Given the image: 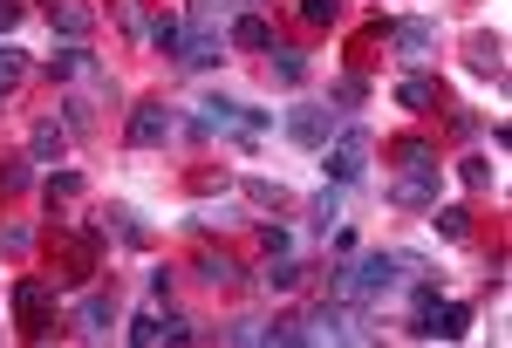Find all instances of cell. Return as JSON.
I'll return each instance as SVG.
<instances>
[{"label":"cell","instance_id":"6da1fadb","mask_svg":"<svg viewBox=\"0 0 512 348\" xmlns=\"http://www.w3.org/2000/svg\"><path fill=\"white\" fill-rule=\"evenodd\" d=\"M48 76L76 82L89 103H110V96H117V76H110V69H103V62H96V55H89L82 41H62V48L48 55Z\"/></svg>","mask_w":512,"mask_h":348},{"label":"cell","instance_id":"7a4b0ae2","mask_svg":"<svg viewBox=\"0 0 512 348\" xmlns=\"http://www.w3.org/2000/svg\"><path fill=\"white\" fill-rule=\"evenodd\" d=\"M369 130L362 123H342L335 137H328V171H335V185H362V171H369Z\"/></svg>","mask_w":512,"mask_h":348},{"label":"cell","instance_id":"3957f363","mask_svg":"<svg viewBox=\"0 0 512 348\" xmlns=\"http://www.w3.org/2000/svg\"><path fill=\"white\" fill-rule=\"evenodd\" d=\"M178 137H185V116L171 103H137L130 110V144L137 151H158V144H178Z\"/></svg>","mask_w":512,"mask_h":348},{"label":"cell","instance_id":"277c9868","mask_svg":"<svg viewBox=\"0 0 512 348\" xmlns=\"http://www.w3.org/2000/svg\"><path fill=\"white\" fill-rule=\"evenodd\" d=\"M14 321H21V335H55V287L48 280H14Z\"/></svg>","mask_w":512,"mask_h":348},{"label":"cell","instance_id":"5b68a950","mask_svg":"<svg viewBox=\"0 0 512 348\" xmlns=\"http://www.w3.org/2000/svg\"><path fill=\"white\" fill-rule=\"evenodd\" d=\"M335 130H342V116L328 110V103H294V110H287V137H294L301 151H328Z\"/></svg>","mask_w":512,"mask_h":348},{"label":"cell","instance_id":"8992f818","mask_svg":"<svg viewBox=\"0 0 512 348\" xmlns=\"http://www.w3.org/2000/svg\"><path fill=\"white\" fill-rule=\"evenodd\" d=\"M390 48H396L403 69H431V62H437V28H431V21H396Z\"/></svg>","mask_w":512,"mask_h":348},{"label":"cell","instance_id":"52a82bcc","mask_svg":"<svg viewBox=\"0 0 512 348\" xmlns=\"http://www.w3.org/2000/svg\"><path fill=\"white\" fill-rule=\"evenodd\" d=\"M390 205H403V212H431L437 205V171H396L390 178Z\"/></svg>","mask_w":512,"mask_h":348},{"label":"cell","instance_id":"ba28073f","mask_svg":"<svg viewBox=\"0 0 512 348\" xmlns=\"http://www.w3.org/2000/svg\"><path fill=\"white\" fill-rule=\"evenodd\" d=\"M48 28L62 41H89L96 35V7L89 0H48Z\"/></svg>","mask_w":512,"mask_h":348},{"label":"cell","instance_id":"9c48e42d","mask_svg":"<svg viewBox=\"0 0 512 348\" xmlns=\"http://www.w3.org/2000/svg\"><path fill=\"white\" fill-rule=\"evenodd\" d=\"M69 144H76V137L62 130V116H41L35 130H28V157H35V164H62Z\"/></svg>","mask_w":512,"mask_h":348},{"label":"cell","instance_id":"30bf717a","mask_svg":"<svg viewBox=\"0 0 512 348\" xmlns=\"http://www.w3.org/2000/svg\"><path fill=\"white\" fill-rule=\"evenodd\" d=\"M226 35H233V48H274V21L267 14H239Z\"/></svg>","mask_w":512,"mask_h":348},{"label":"cell","instance_id":"8fae6325","mask_svg":"<svg viewBox=\"0 0 512 348\" xmlns=\"http://www.w3.org/2000/svg\"><path fill=\"white\" fill-rule=\"evenodd\" d=\"M144 35H151V48H158V55H171V62L185 55V21H178V14H158Z\"/></svg>","mask_w":512,"mask_h":348},{"label":"cell","instance_id":"7c38bea8","mask_svg":"<svg viewBox=\"0 0 512 348\" xmlns=\"http://www.w3.org/2000/svg\"><path fill=\"white\" fill-rule=\"evenodd\" d=\"M274 82L280 89H301V82H308V55L287 48V41H274Z\"/></svg>","mask_w":512,"mask_h":348},{"label":"cell","instance_id":"4fadbf2b","mask_svg":"<svg viewBox=\"0 0 512 348\" xmlns=\"http://www.w3.org/2000/svg\"><path fill=\"white\" fill-rule=\"evenodd\" d=\"M76 314H82V328H89V335H110V328H117V294H89Z\"/></svg>","mask_w":512,"mask_h":348},{"label":"cell","instance_id":"5bb4252c","mask_svg":"<svg viewBox=\"0 0 512 348\" xmlns=\"http://www.w3.org/2000/svg\"><path fill=\"white\" fill-rule=\"evenodd\" d=\"M472 69L478 76H506V48H499V35H472Z\"/></svg>","mask_w":512,"mask_h":348},{"label":"cell","instance_id":"9a60e30c","mask_svg":"<svg viewBox=\"0 0 512 348\" xmlns=\"http://www.w3.org/2000/svg\"><path fill=\"white\" fill-rule=\"evenodd\" d=\"M35 185V157H0V198L28 192Z\"/></svg>","mask_w":512,"mask_h":348},{"label":"cell","instance_id":"2e32d148","mask_svg":"<svg viewBox=\"0 0 512 348\" xmlns=\"http://www.w3.org/2000/svg\"><path fill=\"white\" fill-rule=\"evenodd\" d=\"M369 103V76H335V89H328V110H362Z\"/></svg>","mask_w":512,"mask_h":348},{"label":"cell","instance_id":"e0dca14e","mask_svg":"<svg viewBox=\"0 0 512 348\" xmlns=\"http://www.w3.org/2000/svg\"><path fill=\"white\" fill-rule=\"evenodd\" d=\"M396 171H437V144H424V137H403V144H396Z\"/></svg>","mask_w":512,"mask_h":348},{"label":"cell","instance_id":"ac0fdd59","mask_svg":"<svg viewBox=\"0 0 512 348\" xmlns=\"http://www.w3.org/2000/svg\"><path fill=\"white\" fill-rule=\"evenodd\" d=\"M260 280H267V294H294V287H301V267H294L287 253H267V273H260Z\"/></svg>","mask_w":512,"mask_h":348},{"label":"cell","instance_id":"d6986e66","mask_svg":"<svg viewBox=\"0 0 512 348\" xmlns=\"http://www.w3.org/2000/svg\"><path fill=\"white\" fill-rule=\"evenodd\" d=\"M396 103H403V110H431V103H437V82L431 76H403V82H396Z\"/></svg>","mask_w":512,"mask_h":348},{"label":"cell","instance_id":"ffe728a7","mask_svg":"<svg viewBox=\"0 0 512 348\" xmlns=\"http://www.w3.org/2000/svg\"><path fill=\"white\" fill-rule=\"evenodd\" d=\"M342 14H349V0H301V21L308 28H342Z\"/></svg>","mask_w":512,"mask_h":348},{"label":"cell","instance_id":"44dd1931","mask_svg":"<svg viewBox=\"0 0 512 348\" xmlns=\"http://www.w3.org/2000/svg\"><path fill=\"white\" fill-rule=\"evenodd\" d=\"M431 226L444 232V239H465V232H472V212H465V205H431Z\"/></svg>","mask_w":512,"mask_h":348},{"label":"cell","instance_id":"7402d4cb","mask_svg":"<svg viewBox=\"0 0 512 348\" xmlns=\"http://www.w3.org/2000/svg\"><path fill=\"white\" fill-rule=\"evenodd\" d=\"M41 192H48V205H76V198H82V171H48Z\"/></svg>","mask_w":512,"mask_h":348},{"label":"cell","instance_id":"603a6c76","mask_svg":"<svg viewBox=\"0 0 512 348\" xmlns=\"http://www.w3.org/2000/svg\"><path fill=\"white\" fill-rule=\"evenodd\" d=\"M96 103H89V96H69V103H62V130H69V137H89V130H96Z\"/></svg>","mask_w":512,"mask_h":348},{"label":"cell","instance_id":"cb8c5ba5","mask_svg":"<svg viewBox=\"0 0 512 348\" xmlns=\"http://www.w3.org/2000/svg\"><path fill=\"white\" fill-rule=\"evenodd\" d=\"M198 273H205L212 287H233V280H239V260H233V253H205V260H198Z\"/></svg>","mask_w":512,"mask_h":348},{"label":"cell","instance_id":"d4e9b609","mask_svg":"<svg viewBox=\"0 0 512 348\" xmlns=\"http://www.w3.org/2000/svg\"><path fill=\"white\" fill-rule=\"evenodd\" d=\"M21 76H28L21 48H7V41H0V96H7V89H21Z\"/></svg>","mask_w":512,"mask_h":348},{"label":"cell","instance_id":"484cf974","mask_svg":"<svg viewBox=\"0 0 512 348\" xmlns=\"http://www.w3.org/2000/svg\"><path fill=\"white\" fill-rule=\"evenodd\" d=\"M267 342H308V321H301V314H280V321H267Z\"/></svg>","mask_w":512,"mask_h":348},{"label":"cell","instance_id":"4316f807","mask_svg":"<svg viewBox=\"0 0 512 348\" xmlns=\"http://www.w3.org/2000/svg\"><path fill=\"white\" fill-rule=\"evenodd\" d=\"M342 192H349V185H335V192H321V198H315V226H321V232L342 226Z\"/></svg>","mask_w":512,"mask_h":348},{"label":"cell","instance_id":"83f0119b","mask_svg":"<svg viewBox=\"0 0 512 348\" xmlns=\"http://www.w3.org/2000/svg\"><path fill=\"white\" fill-rule=\"evenodd\" d=\"M130 342H137V348L164 342V314H137V321H130Z\"/></svg>","mask_w":512,"mask_h":348},{"label":"cell","instance_id":"f1b7e54d","mask_svg":"<svg viewBox=\"0 0 512 348\" xmlns=\"http://www.w3.org/2000/svg\"><path fill=\"white\" fill-rule=\"evenodd\" d=\"M458 178H465L472 192H492V164H485V157H465V164H458Z\"/></svg>","mask_w":512,"mask_h":348},{"label":"cell","instance_id":"f546056e","mask_svg":"<svg viewBox=\"0 0 512 348\" xmlns=\"http://www.w3.org/2000/svg\"><path fill=\"white\" fill-rule=\"evenodd\" d=\"M117 21L130 28V35H144V28H151V21H144V0H117Z\"/></svg>","mask_w":512,"mask_h":348},{"label":"cell","instance_id":"4dcf8cb0","mask_svg":"<svg viewBox=\"0 0 512 348\" xmlns=\"http://www.w3.org/2000/svg\"><path fill=\"white\" fill-rule=\"evenodd\" d=\"M28 246H35L28 226H0V253H28Z\"/></svg>","mask_w":512,"mask_h":348},{"label":"cell","instance_id":"1f68e13d","mask_svg":"<svg viewBox=\"0 0 512 348\" xmlns=\"http://www.w3.org/2000/svg\"><path fill=\"white\" fill-rule=\"evenodd\" d=\"M226 342H267V321H233Z\"/></svg>","mask_w":512,"mask_h":348},{"label":"cell","instance_id":"d6a6232c","mask_svg":"<svg viewBox=\"0 0 512 348\" xmlns=\"http://www.w3.org/2000/svg\"><path fill=\"white\" fill-rule=\"evenodd\" d=\"M21 21H28V7H21V0H0V35H14Z\"/></svg>","mask_w":512,"mask_h":348},{"label":"cell","instance_id":"836d02e7","mask_svg":"<svg viewBox=\"0 0 512 348\" xmlns=\"http://www.w3.org/2000/svg\"><path fill=\"white\" fill-rule=\"evenodd\" d=\"M192 335H198V328L185 321V314H164V342H192Z\"/></svg>","mask_w":512,"mask_h":348},{"label":"cell","instance_id":"e575fe53","mask_svg":"<svg viewBox=\"0 0 512 348\" xmlns=\"http://www.w3.org/2000/svg\"><path fill=\"white\" fill-rule=\"evenodd\" d=\"M260 239H267V253H287V246H294V232H287V226H267Z\"/></svg>","mask_w":512,"mask_h":348},{"label":"cell","instance_id":"d590c367","mask_svg":"<svg viewBox=\"0 0 512 348\" xmlns=\"http://www.w3.org/2000/svg\"><path fill=\"white\" fill-rule=\"evenodd\" d=\"M246 192H253V205H280V198H287V192H280V185H260V178H253Z\"/></svg>","mask_w":512,"mask_h":348},{"label":"cell","instance_id":"8d00e7d4","mask_svg":"<svg viewBox=\"0 0 512 348\" xmlns=\"http://www.w3.org/2000/svg\"><path fill=\"white\" fill-rule=\"evenodd\" d=\"M233 7H260V0H233Z\"/></svg>","mask_w":512,"mask_h":348}]
</instances>
